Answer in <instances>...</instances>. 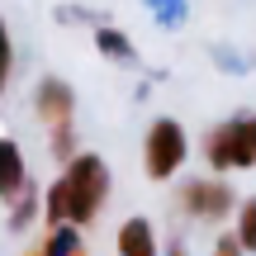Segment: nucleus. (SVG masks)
Wrapping results in <instances>:
<instances>
[{
    "mask_svg": "<svg viewBox=\"0 0 256 256\" xmlns=\"http://www.w3.org/2000/svg\"><path fill=\"white\" fill-rule=\"evenodd\" d=\"M110 200V166L95 152H76L43 194V228H90Z\"/></svg>",
    "mask_w": 256,
    "mask_h": 256,
    "instance_id": "nucleus-1",
    "label": "nucleus"
},
{
    "mask_svg": "<svg viewBox=\"0 0 256 256\" xmlns=\"http://www.w3.org/2000/svg\"><path fill=\"white\" fill-rule=\"evenodd\" d=\"M204 156L218 176L228 171H252L256 166V119H228L218 128H209L204 138Z\"/></svg>",
    "mask_w": 256,
    "mask_h": 256,
    "instance_id": "nucleus-2",
    "label": "nucleus"
},
{
    "mask_svg": "<svg viewBox=\"0 0 256 256\" xmlns=\"http://www.w3.org/2000/svg\"><path fill=\"white\" fill-rule=\"evenodd\" d=\"M190 156V138L176 119H152L147 124V138H142V171L152 180H171L176 171L185 166Z\"/></svg>",
    "mask_w": 256,
    "mask_h": 256,
    "instance_id": "nucleus-3",
    "label": "nucleus"
},
{
    "mask_svg": "<svg viewBox=\"0 0 256 256\" xmlns=\"http://www.w3.org/2000/svg\"><path fill=\"white\" fill-rule=\"evenodd\" d=\"M176 204H180L185 218L223 223V218L232 214V204H238V194H232V185L223 180V176H194V180H185V185H180Z\"/></svg>",
    "mask_w": 256,
    "mask_h": 256,
    "instance_id": "nucleus-4",
    "label": "nucleus"
},
{
    "mask_svg": "<svg viewBox=\"0 0 256 256\" xmlns=\"http://www.w3.org/2000/svg\"><path fill=\"white\" fill-rule=\"evenodd\" d=\"M34 114L48 133L57 128H76V90L62 81V76H43L34 86Z\"/></svg>",
    "mask_w": 256,
    "mask_h": 256,
    "instance_id": "nucleus-5",
    "label": "nucleus"
},
{
    "mask_svg": "<svg viewBox=\"0 0 256 256\" xmlns=\"http://www.w3.org/2000/svg\"><path fill=\"white\" fill-rule=\"evenodd\" d=\"M28 185V166H24V152H19L14 138H0V200L14 204Z\"/></svg>",
    "mask_w": 256,
    "mask_h": 256,
    "instance_id": "nucleus-6",
    "label": "nucleus"
},
{
    "mask_svg": "<svg viewBox=\"0 0 256 256\" xmlns=\"http://www.w3.org/2000/svg\"><path fill=\"white\" fill-rule=\"evenodd\" d=\"M28 256H90L81 242V228L62 223V228H43V242H38Z\"/></svg>",
    "mask_w": 256,
    "mask_h": 256,
    "instance_id": "nucleus-7",
    "label": "nucleus"
},
{
    "mask_svg": "<svg viewBox=\"0 0 256 256\" xmlns=\"http://www.w3.org/2000/svg\"><path fill=\"white\" fill-rule=\"evenodd\" d=\"M119 256H156V228L147 218H128L119 228Z\"/></svg>",
    "mask_w": 256,
    "mask_h": 256,
    "instance_id": "nucleus-8",
    "label": "nucleus"
},
{
    "mask_svg": "<svg viewBox=\"0 0 256 256\" xmlns=\"http://www.w3.org/2000/svg\"><path fill=\"white\" fill-rule=\"evenodd\" d=\"M232 232H238L242 252H247V256H256V194L238 204V228H232Z\"/></svg>",
    "mask_w": 256,
    "mask_h": 256,
    "instance_id": "nucleus-9",
    "label": "nucleus"
},
{
    "mask_svg": "<svg viewBox=\"0 0 256 256\" xmlns=\"http://www.w3.org/2000/svg\"><path fill=\"white\" fill-rule=\"evenodd\" d=\"M34 214H43V204H38V190H34V185H24V194H19L14 209H10V228L24 232L28 223H34Z\"/></svg>",
    "mask_w": 256,
    "mask_h": 256,
    "instance_id": "nucleus-10",
    "label": "nucleus"
},
{
    "mask_svg": "<svg viewBox=\"0 0 256 256\" xmlns=\"http://www.w3.org/2000/svg\"><path fill=\"white\" fill-rule=\"evenodd\" d=\"M95 43H100V52L104 57H119V62H133V43H128V34H119V28H100L95 34Z\"/></svg>",
    "mask_w": 256,
    "mask_h": 256,
    "instance_id": "nucleus-11",
    "label": "nucleus"
},
{
    "mask_svg": "<svg viewBox=\"0 0 256 256\" xmlns=\"http://www.w3.org/2000/svg\"><path fill=\"white\" fill-rule=\"evenodd\" d=\"M10 76H14V43H10V28H5V19H0V95H5Z\"/></svg>",
    "mask_w": 256,
    "mask_h": 256,
    "instance_id": "nucleus-12",
    "label": "nucleus"
},
{
    "mask_svg": "<svg viewBox=\"0 0 256 256\" xmlns=\"http://www.w3.org/2000/svg\"><path fill=\"white\" fill-rule=\"evenodd\" d=\"M214 256H247V252H242V242H238V232H223V238L214 242Z\"/></svg>",
    "mask_w": 256,
    "mask_h": 256,
    "instance_id": "nucleus-13",
    "label": "nucleus"
},
{
    "mask_svg": "<svg viewBox=\"0 0 256 256\" xmlns=\"http://www.w3.org/2000/svg\"><path fill=\"white\" fill-rule=\"evenodd\" d=\"M166 256H190V252H185V242H171V247H166Z\"/></svg>",
    "mask_w": 256,
    "mask_h": 256,
    "instance_id": "nucleus-14",
    "label": "nucleus"
}]
</instances>
